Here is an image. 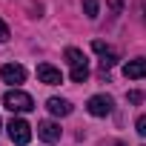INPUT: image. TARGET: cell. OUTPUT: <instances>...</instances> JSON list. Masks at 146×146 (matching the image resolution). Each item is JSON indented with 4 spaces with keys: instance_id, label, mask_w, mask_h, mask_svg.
<instances>
[{
    "instance_id": "277c9868",
    "label": "cell",
    "mask_w": 146,
    "mask_h": 146,
    "mask_svg": "<svg viewBox=\"0 0 146 146\" xmlns=\"http://www.w3.org/2000/svg\"><path fill=\"white\" fill-rule=\"evenodd\" d=\"M86 109H89V115H95V117H106V115L112 112V98H109V95H95V98H89Z\"/></svg>"
},
{
    "instance_id": "6da1fadb",
    "label": "cell",
    "mask_w": 146,
    "mask_h": 146,
    "mask_svg": "<svg viewBox=\"0 0 146 146\" xmlns=\"http://www.w3.org/2000/svg\"><path fill=\"white\" fill-rule=\"evenodd\" d=\"M3 106H6L9 112H32V109H35V100H32V95H26L23 89H12V92H6Z\"/></svg>"
},
{
    "instance_id": "8fae6325",
    "label": "cell",
    "mask_w": 146,
    "mask_h": 146,
    "mask_svg": "<svg viewBox=\"0 0 146 146\" xmlns=\"http://www.w3.org/2000/svg\"><path fill=\"white\" fill-rule=\"evenodd\" d=\"M83 12H86L89 20H95L100 15V0H83Z\"/></svg>"
},
{
    "instance_id": "30bf717a",
    "label": "cell",
    "mask_w": 146,
    "mask_h": 146,
    "mask_svg": "<svg viewBox=\"0 0 146 146\" xmlns=\"http://www.w3.org/2000/svg\"><path fill=\"white\" fill-rule=\"evenodd\" d=\"M63 57L69 60L72 69H83V66H89V63H86V54H83L80 49H75V46H69V49L63 52Z\"/></svg>"
},
{
    "instance_id": "5bb4252c",
    "label": "cell",
    "mask_w": 146,
    "mask_h": 146,
    "mask_svg": "<svg viewBox=\"0 0 146 146\" xmlns=\"http://www.w3.org/2000/svg\"><path fill=\"white\" fill-rule=\"evenodd\" d=\"M6 40H9V26L0 20V43H6Z\"/></svg>"
},
{
    "instance_id": "7c38bea8",
    "label": "cell",
    "mask_w": 146,
    "mask_h": 146,
    "mask_svg": "<svg viewBox=\"0 0 146 146\" xmlns=\"http://www.w3.org/2000/svg\"><path fill=\"white\" fill-rule=\"evenodd\" d=\"M106 9H109V15L115 17V15H120L123 12V0H106Z\"/></svg>"
},
{
    "instance_id": "2e32d148",
    "label": "cell",
    "mask_w": 146,
    "mask_h": 146,
    "mask_svg": "<svg viewBox=\"0 0 146 146\" xmlns=\"http://www.w3.org/2000/svg\"><path fill=\"white\" fill-rule=\"evenodd\" d=\"M143 23H146V3H143Z\"/></svg>"
},
{
    "instance_id": "3957f363",
    "label": "cell",
    "mask_w": 146,
    "mask_h": 146,
    "mask_svg": "<svg viewBox=\"0 0 146 146\" xmlns=\"http://www.w3.org/2000/svg\"><path fill=\"white\" fill-rule=\"evenodd\" d=\"M0 78H3V83H9V86L17 89V83L26 80V69H23L20 63H6L3 69H0Z\"/></svg>"
},
{
    "instance_id": "7a4b0ae2",
    "label": "cell",
    "mask_w": 146,
    "mask_h": 146,
    "mask_svg": "<svg viewBox=\"0 0 146 146\" xmlns=\"http://www.w3.org/2000/svg\"><path fill=\"white\" fill-rule=\"evenodd\" d=\"M6 129H9V137H12V143H17V146H26V143L32 140V126H29L23 117H12Z\"/></svg>"
},
{
    "instance_id": "8992f818",
    "label": "cell",
    "mask_w": 146,
    "mask_h": 146,
    "mask_svg": "<svg viewBox=\"0 0 146 146\" xmlns=\"http://www.w3.org/2000/svg\"><path fill=\"white\" fill-rule=\"evenodd\" d=\"M37 137L46 140V143H57L60 140V126L54 120H40L37 123Z\"/></svg>"
},
{
    "instance_id": "ba28073f",
    "label": "cell",
    "mask_w": 146,
    "mask_h": 146,
    "mask_svg": "<svg viewBox=\"0 0 146 146\" xmlns=\"http://www.w3.org/2000/svg\"><path fill=\"white\" fill-rule=\"evenodd\" d=\"M123 75L132 78V80L146 78V57H135V60H129V63L123 66Z\"/></svg>"
},
{
    "instance_id": "52a82bcc",
    "label": "cell",
    "mask_w": 146,
    "mask_h": 146,
    "mask_svg": "<svg viewBox=\"0 0 146 146\" xmlns=\"http://www.w3.org/2000/svg\"><path fill=\"white\" fill-rule=\"evenodd\" d=\"M92 49L100 54V66H103V72H106L109 66H115V63H117V54H115V52H112L103 40H95V43H92Z\"/></svg>"
},
{
    "instance_id": "4fadbf2b",
    "label": "cell",
    "mask_w": 146,
    "mask_h": 146,
    "mask_svg": "<svg viewBox=\"0 0 146 146\" xmlns=\"http://www.w3.org/2000/svg\"><path fill=\"white\" fill-rule=\"evenodd\" d=\"M135 129H137V135H143V137H146V115H140V117H137Z\"/></svg>"
},
{
    "instance_id": "9a60e30c",
    "label": "cell",
    "mask_w": 146,
    "mask_h": 146,
    "mask_svg": "<svg viewBox=\"0 0 146 146\" xmlns=\"http://www.w3.org/2000/svg\"><path fill=\"white\" fill-rule=\"evenodd\" d=\"M126 100H129V103H140V100H143V95H140V92H129V95H126Z\"/></svg>"
},
{
    "instance_id": "5b68a950",
    "label": "cell",
    "mask_w": 146,
    "mask_h": 146,
    "mask_svg": "<svg viewBox=\"0 0 146 146\" xmlns=\"http://www.w3.org/2000/svg\"><path fill=\"white\" fill-rule=\"evenodd\" d=\"M37 80L46 83V86H57V83H63V75H60V69H54L52 63H40L37 66Z\"/></svg>"
},
{
    "instance_id": "9c48e42d",
    "label": "cell",
    "mask_w": 146,
    "mask_h": 146,
    "mask_svg": "<svg viewBox=\"0 0 146 146\" xmlns=\"http://www.w3.org/2000/svg\"><path fill=\"white\" fill-rule=\"evenodd\" d=\"M46 109H49L52 115H57V117L72 115V103H69V100H63V98H49V100H46Z\"/></svg>"
},
{
    "instance_id": "e0dca14e",
    "label": "cell",
    "mask_w": 146,
    "mask_h": 146,
    "mask_svg": "<svg viewBox=\"0 0 146 146\" xmlns=\"http://www.w3.org/2000/svg\"><path fill=\"white\" fill-rule=\"evenodd\" d=\"M115 146H123V143H115Z\"/></svg>"
},
{
    "instance_id": "ac0fdd59",
    "label": "cell",
    "mask_w": 146,
    "mask_h": 146,
    "mask_svg": "<svg viewBox=\"0 0 146 146\" xmlns=\"http://www.w3.org/2000/svg\"><path fill=\"white\" fill-rule=\"evenodd\" d=\"M0 126H3V123H0Z\"/></svg>"
}]
</instances>
